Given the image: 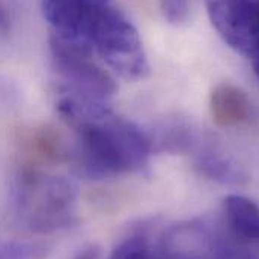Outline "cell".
<instances>
[{"mask_svg":"<svg viewBox=\"0 0 259 259\" xmlns=\"http://www.w3.org/2000/svg\"><path fill=\"white\" fill-rule=\"evenodd\" d=\"M74 169L80 177L101 180L139 172L148 166L152 140L134 122L112 110L74 127Z\"/></svg>","mask_w":259,"mask_h":259,"instance_id":"obj_1","label":"cell"},{"mask_svg":"<svg viewBox=\"0 0 259 259\" xmlns=\"http://www.w3.org/2000/svg\"><path fill=\"white\" fill-rule=\"evenodd\" d=\"M15 215L33 234L68 228L75 219L77 187L64 177L27 170L15 189Z\"/></svg>","mask_w":259,"mask_h":259,"instance_id":"obj_2","label":"cell"},{"mask_svg":"<svg viewBox=\"0 0 259 259\" xmlns=\"http://www.w3.org/2000/svg\"><path fill=\"white\" fill-rule=\"evenodd\" d=\"M92 53H97L122 78L136 81L149 72V64L142 39L128 18L106 3L95 21L89 39Z\"/></svg>","mask_w":259,"mask_h":259,"instance_id":"obj_3","label":"cell"},{"mask_svg":"<svg viewBox=\"0 0 259 259\" xmlns=\"http://www.w3.org/2000/svg\"><path fill=\"white\" fill-rule=\"evenodd\" d=\"M53 69L58 74L56 95L109 101L116 92L113 77L92 61V53L50 36Z\"/></svg>","mask_w":259,"mask_h":259,"instance_id":"obj_4","label":"cell"},{"mask_svg":"<svg viewBox=\"0 0 259 259\" xmlns=\"http://www.w3.org/2000/svg\"><path fill=\"white\" fill-rule=\"evenodd\" d=\"M205 5L222 39L252 59L259 52V0H205Z\"/></svg>","mask_w":259,"mask_h":259,"instance_id":"obj_5","label":"cell"},{"mask_svg":"<svg viewBox=\"0 0 259 259\" xmlns=\"http://www.w3.org/2000/svg\"><path fill=\"white\" fill-rule=\"evenodd\" d=\"M209 110L212 121L219 127H238L250 119L252 103L246 92L238 86L220 83L211 92Z\"/></svg>","mask_w":259,"mask_h":259,"instance_id":"obj_6","label":"cell"},{"mask_svg":"<svg viewBox=\"0 0 259 259\" xmlns=\"http://www.w3.org/2000/svg\"><path fill=\"white\" fill-rule=\"evenodd\" d=\"M223 214L229 231L240 240L259 244V205L241 194H229L223 200Z\"/></svg>","mask_w":259,"mask_h":259,"instance_id":"obj_7","label":"cell"},{"mask_svg":"<svg viewBox=\"0 0 259 259\" xmlns=\"http://www.w3.org/2000/svg\"><path fill=\"white\" fill-rule=\"evenodd\" d=\"M194 167L202 177L225 186H241L249 180L247 174L238 164L209 148L196 154Z\"/></svg>","mask_w":259,"mask_h":259,"instance_id":"obj_8","label":"cell"},{"mask_svg":"<svg viewBox=\"0 0 259 259\" xmlns=\"http://www.w3.org/2000/svg\"><path fill=\"white\" fill-rule=\"evenodd\" d=\"M109 259H154V253L146 237L133 235L121 241Z\"/></svg>","mask_w":259,"mask_h":259,"instance_id":"obj_9","label":"cell"},{"mask_svg":"<svg viewBox=\"0 0 259 259\" xmlns=\"http://www.w3.org/2000/svg\"><path fill=\"white\" fill-rule=\"evenodd\" d=\"M11 17L6 9V6L0 2V36H6L11 32Z\"/></svg>","mask_w":259,"mask_h":259,"instance_id":"obj_10","label":"cell"},{"mask_svg":"<svg viewBox=\"0 0 259 259\" xmlns=\"http://www.w3.org/2000/svg\"><path fill=\"white\" fill-rule=\"evenodd\" d=\"M98 256V252H97V249H94V247H88V249H84L78 256L75 259H97Z\"/></svg>","mask_w":259,"mask_h":259,"instance_id":"obj_11","label":"cell"},{"mask_svg":"<svg viewBox=\"0 0 259 259\" xmlns=\"http://www.w3.org/2000/svg\"><path fill=\"white\" fill-rule=\"evenodd\" d=\"M252 65H253V71H255V74H256L259 80V52L252 58Z\"/></svg>","mask_w":259,"mask_h":259,"instance_id":"obj_12","label":"cell"},{"mask_svg":"<svg viewBox=\"0 0 259 259\" xmlns=\"http://www.w3.org/2000/svg\"><path fill=\"white\" fill-rule=\"evenodd\" d=\"M98 2H109V0H98Z\"/></svg>","mask_w":259,"mask_h":259,"instance_id":"obj_13","label":"cell"}]
</instances>
